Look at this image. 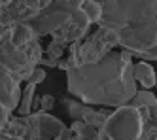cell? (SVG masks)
Returning <instances> with one entry per match:
<instances>
[{"label":"cell","mask_w":157,"mask_h":140,"mask_svg":"<svg viewBox=\"0 0 157 140\" xmlns=\"http://www.w3.org/2000/svg\"><path fill=\"white\" fill-rule=\"evenodd\" d=\"M70 129L76 133L78 140H98V129L93 125H87L83 121H72Z\"/></svg>","instance_id":"cell-15"},{"label":"cell","mask_w":157,"mask_h":140,"mask_svg":"<svg viewBox=\"0 0 157 140\" xmlns=\"http://www.w3.org/2000/svg\"><path fill=\"white\" fill-rule=\"evenodd\" d=\"M82 10L87 15V19L91 21V25H98L100 23V17H102V6H100V2H97V0H83Z\"/></svg>","instance_id":"cell-16"},{"label":"cell","mask_w":157,"mask_h":140,"mask_svg":"<svg viewBox=\"0 0 157 140\" xmlns=\"http://www.w3.org/2000/svg\"><path fill=\"white\" fill-rule=\"evenodd\" d=\"M10 118H12V112H10V110L4 106V104L0 102V131H2L4 127H6V123H8Z\"/></svg>","instance_id":"cell-21"},{"label":"cell","mask_w":157,"mask_h":140,"mask_svg":"<svg viewBox=\"0 0 157 140\" xmlns=\"http://www.w3.org/2000/svg\"><path fill=\"white\" fill-rule=\"evenodd\" d=\"M46 70H44L42 66H36L34 70H32V72H30V76L27 78V81H25V84H32V85H40V84H44V80H46Z\"/></svg>","instance_id":"cell-19"},{"label":"cell","mask_w":157,"mask_h":140,"mask_svg":"<svg viewBox=\"0 0 157 140\" xmlns=\"http://www.w3.org/2000/svg\"><path fill=\"white\" fill-rule=\"evenodd\" d=\"M155 87H157V74H155Z\"/></svg>","instance_id":"cell-25"},{"label":"cell","mask_w":157,"mask_h":140,"mask_svg":"<svg viewBox=\"0 0 157 140\" xmlns=\"http://www.w3.org/2000/svg\"><path fill=\"white\" fill-rule=\"evenodd\" d=\"M42 57H44V49L40 38L32 40L25 48H17L12 42V29L10 27L0 36V64L8 68L10 72L17 74L23 81H27V78L38 66Z\"/></svg>","instance_id":"cell-3"},{"label":"cell","mask_w":157,"mask_h":140,"mask_svg":"<svg viewBox=\"0 0 157 140\" xmlns=\"http://www.w3.org/2000/svg\"><path fill=\"white\" fill-rule=\"evenodd\" d=\"M129 104H132V106H144V108H148L151 118H157V95H153L150 89H138L136 95L132 97V100Z\"/></svg>","instance_id":"cell-13"},{"label":"cell","mask_w":157,"mask_h":140,"mask_svg":"<svg viewBox=\"0 0 157 140\" xmlns=\"http://www.w3.org/2000/svg\"><path fill=\"white\" fill-rule=\"evenodd\" d=\"M2 2H4V0H0V4H2Z\"/></svg>","instance_id":"cell-26"},{"label":"cell","mask_w":157,"mask_h":140,"mask_svg":"<svg viewBox=\"0 0 157 140\" xmlns=\"http://www.w3.org/2000/svg\"><path fill=\"white\" fill-rule=\"evenodd\" d=\"M66 48H68L66 44H63L59 40H51L49 45H48V49H46V57H49V59H63Z\"/></svg>","instance_id":"cell-18"},{"label":"cell","mask_w":157,"mask_h":140,"mask_svg":"<svg viewBox=\"0 0 157 140\" xmlns=\"http://www.w3.org/2000/svg\"><path fill=\"white\" fill-rule=\"evenodd\" d=\"M29 115H30L32 123L36 125V129H38L42 140H53L66 127L59 118L51 115L49 112H40V110H36V112L29 114Z\"/></svg>","instance_id":"cell-10"},{"label":"cell","mask_w":157,"mask_h":140,"mask_svg":"<svg viewBox=\"0 0 157 140\" xmlns=\"http://www.w3.org/2000/svg\"><path fill=\"white\" fill-rule=\"evenodd\" d=\"M34 97H36V85L25 84L23 93H21L19 106H17V114H19V115H29V114H32V104H34Z\"/></svg>","instance_id":"cell-14"},{"label":"cell","mask_w":157,"mask_h":140,"mask_svg":"<svg viewBox=\"0 0 157 140\" xmlns=\"http://www.w3.org/2000/svg\"><path fill=\"white\" fill-rule=\"evenodd\" d=\"M0 140H23V138H19L15 134H10L6 131H0Z\"/></svg>","instance_id":"cell-23"},{"label":"cell","mask_w":157,"mask_h":140,"mask_svg":"<svg viewBox=\"0 0 157 140\" xmlns=\"http://www.w3.org/2000/svg\"><path fill=\"white\" fill-rule=\"evenodd\" d=\"M53 140H78V136H76V133L70 129V127H64V129L55 136Z\"/></svg>","instance_id":"cell-20"},{"label":"cell","mask_w":157,"mask_h":140,"mask_svg":"<svg viewBox=\"0 0 157 140\" xmlns=\"http://www.w3.org/2000/svg\"><path fill=\"white\" fill-rule=\"evenodd\" d=\"M6 29H8V27H4V25H2V23H0V36H2V34L6 32Z\"/></svg>","instance_id":"cell-24"},{"label":"cell","mask_w":157,"mask_h":140,"mask_svg":"<svg viewBox=\"0 0 157 140\" xmlns=\"http://www.w3.org/2000/svg\"><path fill=\"white\" fill-rule=\"evenodd\" d=\"M132 74H134V80H136V84H140L144 89H151L155 87V70L150 63H146V61H140L134 64L132 68Z\"/></svg>","instance_id":"cell-11"},{"label":"cell","mask_w":157,"mask_h":140,"mask_svg":"<svg viewBox=\"0 0 157 140\" xmlns=\"http://www.w3.org/2000/svg\"><path fill=\"white\" fill-rule=\"evenodd\" d=\"M40 14L38 0H4L0 4V23L13 27L17 23H29Z\"/></svg>","instance_id":"cell-6"},{"label":"cell","mask_w":157,"mask_h":140,"mask_svg":"<svg viewBox=\"0 0 157 140\" xmlns=\"http://www.w3.org/2000/svg\"><path fill=\"white\" fill-rule=\"evenodd\" d=\"M98 27L114 30L119 45L142 61H157V0H97Z\"/></svg>","instance_id":"cell-2"},{"label":"cell","mask_w":157,"mask_h":140,"mask_svg":"<svg viewBox=\"0 0 157 140\" xmlns=\"http://www.w3.org/2000/svg\"><path fill=\"white\" fill-rule=\"evenodd\" d=\"M132 68L131 51L112 49L95 64H82L66 70V85L70 95L85 104L117 108L129 104L138 91Z\"/></svg>","instance_id":"cell-1"},{"label":"cell","mask_w":157,"mask_h":140,"mask_svg":"<svg viewBox=\"0 0 157 140\" xmlns=\"http://www.w3.org/2000/svg\"><path fill=\"white\" fill-rule=\"evenodd\" d=\"M64 104H66V112L72 118V121H83L87 125L97 127V129H102L104 121L110 115V110H95L91 108V104H85L82 100L64 99Z\"/></svg>","instance_id":"cell-9"},{"label":"cell","mask_w":157,"mask_h":140,"mask_svg":"<svg viewBox=\"0 0 157 140\" xmlns=\"http://www.w3.org/2000/svg\"><path fill=\"white\" fill-rule=\"evenodd\" d=\"M89 30H91V21L87 19V15L83 14L82 8H78L76 11H72L70 19L51 34V38L53 40H59V42H63L66 45H70L74 42L83 40L89 34Z\"/></svg>","instance_id":"cell-7"},{"label":"cell","mask_w":157,"mask_h":140,"mask_svg":"<svg viewBox=\"0 0 157 140\" xmlns=\"http://www.w3.org/2000/svg\"><path fill=\"white\" fill-rule=\"evenodd\" d=\"M55 108V97L53 95H42L40 99L34 97V104H32V110H40V112H51Z\"/></svg>","instance_id":"cell-17"},{"label":"cell","mask_w":157,"mask_h":140,"mask_svg":"<svg viewBox=\"0 0 157 140\" xmlns=\"http://www.w3.org/2000/svg\"><path fill=\"white\" fill-rule=\"evenodd\" d=\"M10 29H12V42L17 45V48H25V45H29L32 40L38 38L29 23H17V25L10 27Z\"/></svg>","instance_id":"cell-12"},{"label":"cell","mask_w":157,"mask_h":140,"mask_svg":"<svg viewBox=\"0 0 157 140\" xmlns=\"http://www.w3.org/2000/svg\"><path fill=\"white\" fill-rule=\"evenodd\" d=\"M119 45V38L114 30L106 27H98L95 32L87 34L80 42L70 44L68 48V63L70 66H82V64H95L108 55L112 49Z\"/></svg>","instance_id":"cell-4"},{"label":"cell","mask_w":157,"mask_h":140,"mask_svg":"<svg viewBox=\"0 0 157 140\" xmlns=\"http://www.w3.org/2000/svg\"><path fill=\"white\" fill-rule=\"evenodd\" d=\"M142 129L144 119L140 110L132 104H123L110 112L100 131L108 136V140H138Z\"/></svg>","instance_id":"cell-5"},{"label":"cell","mask_w":157,"mask_h":140,"mask_svg":"<svg viewBox=\"0 0 157 140\" xmlns=\"http://www.w3.org/2000/svg\"><path fill=\"white\" fill-rule=\"evenodd\" d=\"M57 64H59V59H49L46 55H44L38 63V66H48V68H57Z\"/></svg>","instance_id":"cell-22"},{"label":"cell","mask_w":157,"mask_h":140,"mask_svg":"<svg viewBox=\"0 0 157 140\" xmlns=\"http://www.w3.org/2000/svg\"><path fill=\"white\" fill-rule=\"evenodd\" d=\"M21 84H23V80L17 74L10 72L8 68H4L0 64V102H2L10 112L17 110V106H19L21 93H23Z\"/></svg>","instance_id":"cell-8"}]
</instances>
